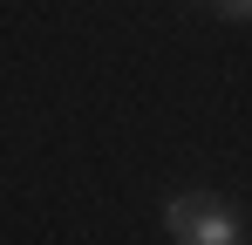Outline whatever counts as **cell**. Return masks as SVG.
Wrapping results in <instances>:
<instances>
[{
    "instance_id": "6da1fadb",
    "label": "cell",
    "mask_w": 252,
    "mask_h": 245,
    "mask_svg": "<svg viewBox=\"0 0 252 245\" xmlns=\"http://www.w3.org/2000/svg\"><path fill=\"white\" fill-rule=\"evenodd\" d=\"M164 225H170V239H177V245H239V218H232L218 198H205V191L170 198Z\"/></svg>"
},
{
    "instance_id": "7a4b0ae2",
    "label": "cell",
    "mask_w": 252,
    "mask_h": 245,
    "mask_svg": "<svg viewBox=\"0 0 252 245\" xmlns=\"http://www.w3.org/2000/svg\"><path fill=\"white\" fill-rule=\"evenodd\" d=\"M218 14H232V21H246V14H252V0H218Z\"/></svg>"
}]
</instances>
